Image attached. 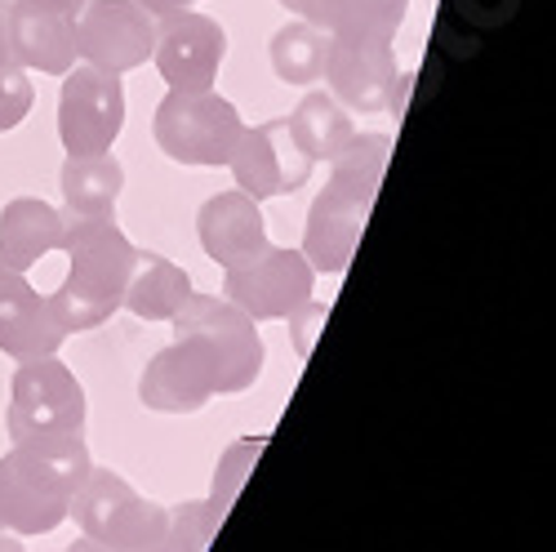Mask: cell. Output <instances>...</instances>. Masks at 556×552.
Returning a JSON list of instances; mask_svg holds the SVG:
<instances>
[{"instance_id":"cell-14","label":"cell","mask_w":556,"mask_h":552,"mask_svg":"<svg viewBox=\"0 0 556 552\" xmlns=\"http://www.w3.org/2000/svg\"><path fill=\"white\" fill-rule=\"evenodd\" d=\"M5 14V36H10V54L23 72L40 76H63L76 67V18L36 0H0Z\"/></svg>"},{"instance_id":"cell-9","label":"cell","mask_w":556,"mask_h":552,"mask_svg":"<svg viewBox=\"0 0 556 552\" xmlns=\"http://www.w3.org/2000/svg\"><path fill=\"white\" fill-rule=\"evenodd\" d=\"M156 50V18L138 0H85L76 14V59L99 72H134Z\"/></svg>"},{"instance_id":"cell-25","label":"cell","mask_w":556,"mask_h":552,"mask_svg":"<svg viewBox=\"0 0 556 552\" xmlns=\"http://www.w3.org/2000/svg\"><path fill=\"white\" fill-rule=\"evenodd\" d=\"M31 103H36V85H31V76H27L18 63L0 67V134L18 129V125L27 121V112H31Z\"/></svg>"},{"instance_id":"cell-7","label":"cell","mask_w":556,"mask_h":552,"mask_svg":"<svg viewBox=\"0 0 556 552\" xmlns=\"http://www.w3.org/2000/svg\"><path fill=\"white\" fill-rule=\"evenodd\" d=\"M10 441H40L85 428V388L54 356L18 361L10 379V410H5Z\"/></svg>"},{"instance_id":"cell-21","label":"cell","mask_w":556,"mask_h":552,"mask_svg":"<svg viewBox=\"0 0 556 552\" xmlns=\"http://www.w3.org/2000/svg\"><path fill=\"white\" fill-rule=\"evenodd\" d=\"M405 10L409 0H320V32L392 40L405 23Z\"/></svg>"},{"instance_id":"cell-27","label":"cell","mask_w":556,"mask_h":552,"mask_svg":"<svg viewBox=\"0 0 556 552\" xmlns=\"http://www.w3.org/2000/svg\"><path fill=\"white\" fill-rule=\"evenodd\" d=\"M138 5H143V10L161 23V18H174V14H182V10H192L197 0H138Z\"/></svg>"},{"instance_id":"cell-2","label":"cell","mask_w":556,"mask_h":552,"mask_svg":"<svg viewBox=\"0 0 556 552\" xmlns=\"http://www.w3.org/2000/svg\"><path fill=\"white\" fill-rule=\"evenodd\" d=\"M392 161V138L388 134H352L343 152L330 161V183L307 210V233H303V259L312 272H348L356 241L365 233L369 205L379 197V183Z\"/></svg>"},{"instance_id":"cell-15","label":"cell","mask_w":556,"mask_h":552,"mask_svg":"<svg viewBox=\"0 0 556 552\" xmlns=\"http://www.w3.org/2000/svg\"><path fill=\"white\" fill-rule=\"evenodd\" d=\"M197 233H201V250L223 267H245L267 250V223L254 197H245L241 188L218 192L201 205L197 214Z\"/></svg>"},{"instance_id":"cell-8","label":"cell","mask_w":556,"mask_h":552,"mask_svg":"<svg viewBox=\"0 0 556 552\" xmlns=\"http://www.w3.org/2000/svg\"><path fill=\"white\" fill-rule=\"evenodd\" d=\"M125 129V85L116 72L99 67H67L63 95H59V138L67 156H94L112 152Z\"/></svg>"},{"instance_id":"cell-23","label":"cell","mask_w":556,"mask_h":552,"mask_svg":"<svg viewBox=\"0 0 556 552\" xmlns=\"http://www.w3.org/2000/svg\"><path fill=\"white\" fill-rule=\"evenodd\" d=\"M223 513L214 509L210 499H192V503H174L169 509V522H165V535L143 548V552H205L214 530H218Z\"/></svg>"},{"instance_id":"cell-12","label":"cell","mask_w":556,"mask_h":552,"mask_svg":"<svg viewBox=\"0 0 556 552\" xmlns=\"http://www.w3.org/2000/svg\"><path fill=\"white\" fill-rule=\"evenodd\" d=\"M237 188L254 201H271V197H290L312 178L316 161H307L299 152V143L290 138L286 121H263V125H245L237 152L227 161Z\"/></svg>"},{"instance_id":"cell-30","label":"cell","mask_w":556,"mask_h":552,"mask_svg":"<svg viewBox=\"0 0 556 552\" xmlns=\"http://www.w3.org/2000/svg\"><path fill=\"white\" fill-rule=\"evenodd\" d=\"M14 54H10V36H5V14H0V67H10Z\"/></svg>"},{"instance_id":"cell-20","label":"cell","mask_w":556,"mask_h":552,"mask_svg":"<svg viewBox=\"0 0 556 552\" xmlns=\"http://www.w3.org/2000/svg\"><path fill=\"white\" fill-rule=\"evenodd\" d=\"M59 188L67 201V214H99V218H116V201L125 188V170L112 152H94V156H67Z\"/></svg>"},{"instance_id":"cell-11","label":"cell","mask_w":556,"mask_h":552,"mask_svg":"<svg viewBox=\"0 0 556 552\" xmlns=\"http://www.w3.org/2000/svg\"><path fill=\"white\" fill-rule=\"evenodd\" d=\"M326 76L330 95L348 112H388L396 99V50L383 36H330L326 45Z\"/></svg>"},{"instance_id":"cell-31","label":"cell","mask_w":556,"mask_h":552,"mask_svg":"<svg viewBox=\"0 0 556 552\" xmlns=\"http://www.w3.org/2000/svg\"><path fill=\"white\" fill-rule=\"evenodd\" d=\"M63 552H108L103 543H94V539H76V543H67Z\"/></svg>"},{"instance_id":"cell-24","label":"cell","mask_w":556,"mask_h":552,"mask_svg":"<svg viewBox=\"0 0 556 552\" xmlns=\"http://www.w3.org/2000/svg\"><path fill=\"white\" fill-rule=\"evenodd\" d=\"M267 441L258 437V441H237L227 454H223V464H218V473H214V509L218 513H227V503H231V494L241 490V481L250 477V468H254V459H258V450H263Z\"/></svg>"},{"instance_id":"cell-29","label":"cell","mask_w":556,"mask_h":552,"mask_svg":"<svg viewBox=\"0 0 556 552\" xmlns=\"http://www.w3.org/2000/svg\"><path fill=\"white\" fill-rule=\"evenodd\" d=\"M36 5H50V10H63V14H80V5H85V0H36Z\"/></svg>"},{"instance_id":"cell-4","label":"cell","mask_w":556,"mask_h":552,"mask_svg":"<svg viewBox=\"0 0 556 552\" xmlns=\"http://www.w3.org/2000/svg\"><path fill=\"white\" fill-rule=\"evenodd\" d=\"M94 468L80 432L18 441L0 459V517L10 535H50L67 522V503Z\"/></svg>"},{"instance_id":"cell-33","label":"cell","mask_w":556,"mask_h":552,"mask_svg":"<svg viewBox=\"0 0 556 552\" xmlns=\"http://www.w3.org/2000/svg\"><path fill=\"white\" fill-rule=\"evenodd\" d=\"M0 530H5V517H0Z\"/></svg>"},{"instance_id":"cell-6","label":"cell","mask_w":556,"mask_h":552,"mask_svg":"<svg viewBox=\"0 0 556 552\" xmlns=\"http://www.w3.org/2000/svg\"><path fill=\"white\" fill-rule=\"evenodd\" d=\"M152 134L156 148L178 165H227L245 134V121L214 89H201V95L169 89L152 116Z\"/></svg>"},{"instance_id":"cell-10","label":"cell","mask_w":556,"mask_h":552,"mask_svg":"<svg viewBox=\"0 0 556 552\" xmlns=\"http://www.w3.org/2000/svg\"><path fill=\"white\" fill-rule=\"evenodd\" d=\"M316 290V272L303 250H276L267 246L254 263L231 267L223 276V299L237 303L250 321H286L294 316Z\"/></svg>"},{"instance_id":"cell-13","label":"cell","mask_w":556,"mask_h":552,"mask_svg":"<svg viewBox=\"0 0 556 552\" xmlns=\"http://www.w3.org/2000/svg\"><path fill=\"white\" fill-rule=\"evenodd\" d=\"M223 54H227V32L210 14L182 10V14L156 23L152 63H156V72L165 76L169 89H182V95L214 89Z\"/></svg>"},{"instance_id":"cell-28","label":"cell","mask_w":556,"mask_h":552,"mask_svg":"<svg viewBox=\"0 0 556 552\" xmlns=\"http://www.w3.org/2000/svg\"><path fill=\"white\" fill-rule=\"evenodd\" d=\"M281 5H286L290 14H299L303 23H316V27H320V0H281Z\"/></svg>"},{"instance_id":"cell-16","label":"cell","mask_w":556,"mask_h":552,"mask_svg":"<svg viewBox=\"0 0 556 552\" xmlns=\"http://www.w3.org/2000/svg\"><path fill=\"white\" fill-rule=\"evenodd\" d=\"M67 330L54 321L50 303H45L27 276H14L10 286H0V352L10 361H36V356H59Z\"/></svg>"},{"instance_id":"cell-17","label":"cell","mask_w":556,"mask_h":552,"mask_svg":"<svg viewBox=\"0 0 556 552\" xmlns=\"http://www.w3.org/2000/svg\"><path fill=\"white\" fill-rule=\"evenodd\" d=\"M63 241V214L40 197H14L0 210V263L14 272H31L45 254H54Z\"/></svg>"},{"instance_id":"cell-5","label":"cell","mask_w":556,"mask_h":552,"mask_svg":"<svg viewBox=\"0 0 556 552\" xmlns=\"http://www.w3.org/2000/svg\"><path fill=\"white\" fill-rule=\"evenodd\" d=\"M67 517H76L80 535L103 543L108 552H143L165 535L169 509L143 499L112 468H89V477L67 503Z\"/></svg>"},{"instance_id":"cell-32","label":"cell","mask_w":556,"mask_h":552,"mask_svg":"<svg viewBox=\"0 0 556 552\" xmlns=\"http://www.w3.org/2000/svg\"><path fill=\"white\" fill-rule=\"evenodd\" d=\"M0 552H27L23 539H10V530H0Z\"/></svg>"},{"instance_id":"cell-26","label":"cell","mask_w":556,"mask_h":552,"mask_svg":"<svg viewBox=\"0 0 556 552\" xmlns=\"http://www.w3.org/2000/svg\"><path fill=\"white\" fill-rule=\"evenodd\" d=\"M326 316H330V308L326 303H303L294 316H286V321H294V343H299V356H307L312 352V339H316V330L326 326Z\"/></svg>"},{"instance_id":"cell-19","label":"cell","mask_w":556,"mask_h":552,"mask_svg":"<svg viewBox=\"0 0 556 552\" xmlns=\"http://www.w3.org/2000/svg\"><path fill=\"white\" fill-rule=\"evenodd\" d=\"M286 129H290V138L299 143V152L307 156V161H334L339 152H343V143L356 134V125H352V112L334 99V95H326V89H312V95L286 116Z\"/></svg>"},{"instance_id":"cell-18","label":"cell","mask_w":556,"mask_h":552,"mask_svg":"<svg viewBox=\"0 0 556 552\" xmlns=\"http://www.w3.org/2000/svg\"><path fill=\"white\" fill-rule=\"evenodd\" d=\"M188 294H192V276L188 272H182L178 263H169L165 254L138 250L121 308H129L138 321H169Z\"/></svg>"},{"instance_id":"cell-22","label":"cell","mask_w":556,"mask_h":552,"mask_svg":"<svg viewBox=\"0 0 556 552\" xmlns=\"http://www.w3.org/2000/svg\"><path fill=\"white\" fill-rule=\"evenodd\" d=\"M326 45L330 32H320L316 23H286L271 36V72L286 85H312L320 80V67H326Z\"/></svg>"},{"instance_id":"cell-3","label":"cell","mask_w":556,"mask_h":552,"mask_svg":"<svg viewBox=\"0 0 556 552\" xmlns=\"http://www.w3.org/2000/svg\"><path fill=\"white\" fill-rule=\"evenodd\" d=\"M59 250L72 259L63 286L45 299L54 312V321L67 335L94 330L103 321H112L121 312L125 299V281L134 267V246L116 227V218H99V214H63V241Z\"/></svg>"},{"instance_id":"cell-1","label":"cell","mask_w":556,"mask_h":552,"mask_svg":"<svg viewBox=\"0 0 556 552\" xmlns=\"http://www.w3.org/2000/svg\"><path fill=\"white\" fill-rule=\"evenodd\" d=\"M174 343L161 348L138 379V401L161 414H197L214 397H237L263 375V335L218 294H188L169 316Z\"/></svg>"}]
</instances>
